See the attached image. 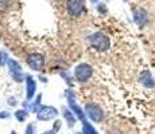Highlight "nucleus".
Returning a JSON list of instances; mask_svg holds the SVG:
<instances>
[{"label":"nucleus","mask_w":155,"mask_h":134,"mask_svg":"<svg viewBox=\"0 0 155 134\" xmlns=\"http://www.w3.org/2000/svg\"><path fill=\"white\" fill-rule=\"evenodd\" d=\"M147 19H148V17H147V12H146L144 10H142V8H140V10L136 11V14H135V22L138 23L139 26L144 24V23L147 22Z\"/></svg>","instance_id":"nucleus-1"},{"label":"nucleus","mask_w":155,"mask_h":134,"mask_svg":"<svg viewBox=\"0 0 155 134\" xmlns=\"http://www.w3.org/2000/svg\"><path fill=\"white\" fill-rule=\"evenodd\" d=\"M142 79H144V80H142L143 83H144L147 87H153L154 86V82H153V76L150 75V73L148 71H144V73L142 74V76H140Z\"/></svg>","instance_id":"nucleus-2"}]
</instances>
